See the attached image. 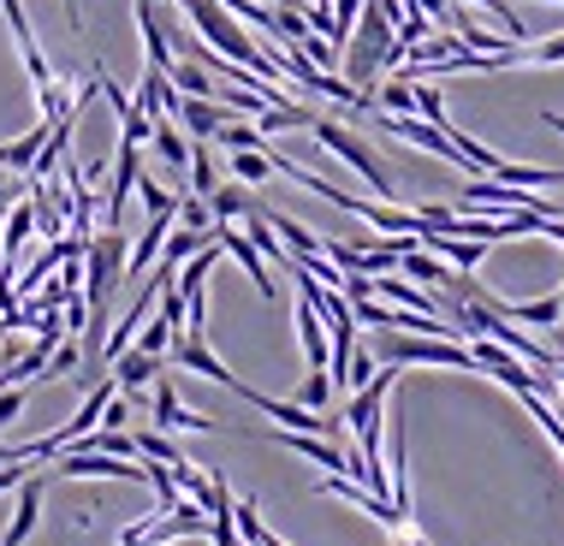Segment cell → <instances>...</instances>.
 <instances>
[{
	"label": "cell",
	"mask_w": 564,
	"mask_h": 546,
	"mask_svg": "<svg viewBox=\"0 0 564 546\" xmlns=\"http://www.w3.org/2000/svg\"><path fill=\"white\" fill-rule=\"evenodd\" d=\"M499 309H506L511 321H523V327H558L564 321V297H535V303H506L499 297Z\"/></svg>",
	"instance_id": "obj_15"
},
{
	"label": "cell",
	"mask_w": 564,
	"mask_h": 546,
	"mask_svg": "<svg viewBox=\"0 0 564 546\" xmlns=\"http://www.w3.org/2000/svg\"><path fill=\"white\" fill-rule=\"evenodd\" d=\"M149 422H155L161 434H178V428H191V434H220V422L215 416H203V410H185L178 404V392L173 386H155V398H149Z\"/></svg>",
	"instance_id": "obj_9"
},
{
	"label": "cell",
	"mask_w": 564,
	"mask_h": 546,
	"mask_svg": "<svg viewBox=\"0 0 564 546\" xmlns=\"http://www.w3.org/2000/svg\"><path fill=\"white\" fill-rule=\"evenodd\" d=\"M173 339H178V327H173V321H166V315L155 309V321H143V327H137V339H131V345H143V351L166 357V351H173Z\"/></svg>",
	"instance_id": "obj_22"
},
{
	"label": "cell",
	"mask_w": 564,
	"mask_h": 546,
	"mask_svg": "<svg viewBox=\"0 0 564 546\" xmlns=\"http://www.w3.org/2000/svg\"><path fill=\"white\" fill-rule=\"evenodd\" d=\"M232 178H238V185H268V178H273V155H268V149H232Z\"/></svg>",
	"instance_id": "obj_19"
},
{
	"label": "cell",
	"mask_w": 564,
	"mask_h": 546,
	"mask_svg": "<svg viewBox=\"0 0 564 546\" xmlns=\"http://www.w3.org/2000/svg\"><path fill=\"white\" fill-rule=\"evenodd\" d=\"M464 7H481V12H494V19L506 24V36H511V42H529V30H523V19H517V7H511V0H464Z\"/></svg>",
	"instance_id": "obj_29"
},
{
	"label": "cell",
	"mask_w": 564,
	"mask_h": 546,
	"mask_svg": "<svg viewBox=\"0 0 564 546\" xmlns=\"http://www.w3.org/2000/svg\"><path fill=\"white\" fill-rule=\"evenodd\" d=\"M42 488H48V476H30L19 481V505H12V523H7V540L0 546H24L30 535H36V523H42Z\"/></svg>",
	"instance_id": "obj_11"
},
{
	"label": "cell",
	"mask_w": 564,
	"mask_h": 546,
	"mask_svg": "<svg viewBox=\"0 0 564 546\" xmlns=\"http://www.w3.org/2000/svg\"><path fill=\"white\" fill-rule=\"evenodd\" d=\"M511 66H564V36H553V42H517Z\"/></svg>",
	"instance_id": "obj_21"
},
{
	"label": "cell",
	"mask_w": 564,
	"mask_h": 546,
	"mask_svg": "<svg viewBox=\"0 0 564 546\" xmlns=\"http://www.w3.org/2000/svg\"><path fill=\"white\" fill-rule=\"evenodd\" d=\"M173 119L196 136V143H215V131L232 119V108H226V101H215V96H178Z\"/></svg>",
	"instance_id": "obj_10"
},
{
	"label": "cell",
	"mask_w": 564,
	"mask_h": 546,
	"mask_svg": "<svg viewBox=\"0 0 564 546\" xmlns=\"http://www.w3.org/2000/svg\"><path fill=\"white\" fill-rule=\"evenodd\" d=\"M208 208H215V220H243L256 208V196L243 190V185H220L215 196H208Z\"/></svg>",
	"instance_id": "obj_20"
},
{
	"label": "cell",
	"mask_w": 564,
	"mask_h": 546,
	"mask_svg": "<svg viewBox=\"0 0 564 546\" xmlns=\"http://www.w3.org/2000/svg\"><path fill=\"white\" fill-rule=\"evenodd\" d=\"M310 131H315V143H322L327 155H339L345 166H357L362 185H369L380 203H392V178H387V166H380V155H375L369 143H362L357 131H345L339 119H327V113H315V119H310Z\"/></svg>",
	"instance_id": "obj_4"
},
{
	"label": "cell",
	"mask_w": 564,
	"mask_h": 546,
	"mask_svg": "<svg viewBox=\"0 0 564 546\" xmlns=\"http://www.w3.org/2000/svg\"><path fill=\"white\" fill-rule=\"evenodd\" d=\"M268 7H292V0H268Z\"/></svg>",
	"instance_id": "obj_32"
},
{
	"label": "cell",
	"mask_w": 564,
	"mask_h": 546,
	"mask_svg": "<svg viewBox=\"0 0 564 546\" xmlns=\"http://www.w3.org/2000/svg\"><path fill=\"white\" fill-rule=\"evenodd\" d=\"M327 398H333V374L327 369H310V374H303V386H297V404L327 410Z\"/></svg>",
	"instance_id": "obj_28"
},
{
	"label": "cell",
	"mask_w": 564,
	"mask_h": 546,
	"mask_svg": "<svg viewBox=\"0 0 564 546\" xmlns=\"http://www.w3.org/2000/svg\"><path fill=\"white\" fill-rule=\"evenodd\" d=\"M108 369H113L119 392H131V398H137V392H143V386H149V381H155V374L166 369V357L143 351V345H131V351H119V357L108 362Z\"/></svg>",
	"instance_id": "obj_12"
},
{
	"label": "cell",
	"mask_w": 564,
	"mask_h": 546,
	"mask_svg": "<svg viewBox=\"0 0 564 546\" xmlns=\"http://www.w3.org/2000/svg\"><path fill=\"white\" fill-rule=\"evenodd\" d=\"M375 108H387V113H416V84H410V78H392V84H380Z\"/></svg>",
	"instance_id": "obj_25"
},
{
	"label": "cell",
	"mask_w": 564,
	"mask_h": 546,
	"mask_svg": "<svg viewBox=\"0 0 564 546\" xmlns=\"http://www.w3.org/2000/svg\"><path fill=\"white\" fill-rule=\"evenodd\" d=\"M469 351H476V362H481V374H494V381H506L517 398L523 392H535V374L523 369V357L517 351H506L499 339H487V332H469Z\"/></svg>",
	"instance_id": "obj_7"
},
{
	"label": "cell",
	"mask_w": 564,
	"mask_h": 546,
	"mask_svg": "<svg viewBox=\"0 0 564 546\" xmlns=\"http://www.w3.org/2000/svg\"><path fill=\"white\" fill-rule=\"evenodd\" d=\"M166 78H173V89L178 96H215V78H208V66L203 59H173V66H166Z\"/></svg>",
	"instance_id": "obj_16"
},
{
	"label": "cell",
	"mask_w": 564,
	"mask_h": 546,
	"mask_svg": "<svg viewBox=\"0 0 564 546\" xmlns=\"http://www.w3.org/2000/svg\"><path fill=\"white\" fill-rule=\"evenodd\" d=\"M178 226H191V232H215V208L203 203V196H178Z\"/></svg>",
	"instance_id": "obj_27"
},
{
	"label": "cell",
	"mask_w": 564,
	"mask_h": 546,
	"mask_svg": "<svg viewBox=\"0 0 564 546\" xmlns=\"http://www.w3.org/2000/svg\"><path fill=\"white\" fill-rule=\"evenodd\" d=\"M137 458H155V463H178V458H185V451L173 446V434L149 428V434H137Z\"/></svg>",
	"instance_id": "obj_26"
},
{
	"label": "cell",
	"mask_w": 564,
	"mask_h": 546,
	"mask_svg": "<svg viewBox=\"0 0 564 546\" xmlns=\"http://www.w3.org/2000/svg\"><path fill=\"white\" fill-rule=\"evenodd\" d=\"M387 66H392V19L375 7V0H362L357 24H350L345 48H339V78L357 84V89H369Z\"/></svg>",
	"instance_id": "obj_1"
},
{
	"label": "cell",
	"mask_w": 564,
	"mask_h": 546,
	"mask_svg": "<svg viewBox=\"0 0 564 546\" xmlns=\"http://www.w3.org/2000/svg\"><path fill=\"white\" fill-rule=\"evenodd\" d=\"M558 297H564V292H558Z\"/></svg>",
	"instance_id": "obj_33"
},
{
	"label": "cell",
	"mask_w": 564,
	"mask_h": 546,
	"mask_svg": "<svg viewBox=\"0 0 564 546\" xmlns=\"http://www.w3.org/2000/svg\"><path fill=\"white\" fill-rule=\"evenodd\" d=\"M137 173H143L137 143H119V155H113V185H108V226H119V215H126V203H131V190H137Z\"/></svg>",
	"instance_id": "obj_13"
},
{
	"label": "cell",
	"mask_w": 564,
	"mask_h": 546,
	"mask_svg": "<svg viewBox=\"0 0 564 546\" xmlns=\"http://www.w3.org/2000/svg\"><path fill=\"white\" fill-rule=\"evenodd\" d=\"M48 463H54V476H59V481H137V488L149 481V469H143V463H119L113 451H84V446L54 451Z\"/></svg>",
	"instance_id": "obj_5"
},
{
	"label": "cell",
	"mask_w": 564,
	"mask_h": 546,
	"mask_svg": "<svg viewBox=\"0 0 564 546\" xmlns=\"http://www.w3.org/2000/svg\"><path fill=\"white\" fill-rule=\"evenodd\" d=\"M215 143H220V149H268V136H262V125H243V119H226V125L215 131Z\"/></svg>",
	"instance_id": "obj_24"
},
{
	"label": "cell",
	"mask_w": 564,
	"mask_h": 546,
	"mask_svg": "<svg viewBox=\"0 0 564 546\" xmlns=\"http://www.w3.org/2000/svg\"><path fill=\"white\" fill-rule=\"evenodd\" d=\"M375 362H399V369L404 362H452V369H476L481 374V362L464 339H429V332H399V327H380Z\"/></svg>",
	"instance_id": "obj_3"
},
{
	"label": "cell",
	"mask_w": 564,
	"mask_h": 546,
	"mask_svg": "<svg viewBox=\"0 0 564 546\" xmlns=\"http://www.w3.org/2000/svg\"><path fill=\"white\" fill-rule=\"evenodd\" d=\"M126 255H131V244L119 238V226L84 238V303H89V315L113 309V292H119V280H126Z\"/></svg>",
	"instance_id": "obj_2"
},
{
	"label": "cell",
	"mask_w": 564,
	"mask_h": 546,
	"mask_svg": "<svg viewBox=\"0 0 564 546\" xmlns=\"http://www.w3.org/2000/svg\"><path fill=\"white\" fill-rule=\"evenodd\" d=\"M155 155L166 161V166H191V143H185V125H173V119H155Z\"/></svg>",
	"instance_id": "obj_17"
},
{
	"label": "cell",
	"mask_w": 564,
	"mask_h": 546,
	"mask_svg": "<svg viewBox=\"0 0 564 546\" xmlns=\"http://www.w3.org/2000/svg\"><path fill=\"white\" fill-rule=\"evenodd\" d=\"M553 374H558V386H564V351H558V369H553Z\"/></svg>",
	"instance_id": "obj_31"
},
{
	"label": "cell",
	"mask_w": 564,
	"mask_h": 546,
	"mask_svg": "<svg viewBox=\"0 0 564 546\" xmlns=\"http://www.w3.org/2000/svg\"><path fill=\"white\" fill-rule=\"evenodd\" d=\"M399 273H404V280H416V285H429V292H440V285L452 280V267L440 262L434 250H422V244H410V250L399 255Z\"/></svg>",
	"instance_id": "obj_14"
},
{
	"label": "cell",
	"mask_w": 564,
	"mask_h": 546,
	"mask_svg": "<svg viewBox=\"0 0 564 546\" xmlns=\"http://www.w3.org/2000/svg\"><path fill=\"white\" fill-rule=\"evenodd\" d=\"M215 238H220V250L232 255V262H238V267L256 280V292H262V297H280V285H273V273H268V255L256 250L250 238H243V226H232V220H215Z\"/></svg>",
	"instance_id": "obj_8"
},
{
	"label": "cell",
	"mask_w": 564,
	"mask_h": 546,
	"mask_svg": "<svg viewBox=\"0 0 564 546\" xmlns=\"http://www.w3.org/2000/svg\"><path fill=\"white\" fill-rule=\"evenodd\" d=\"M410 7H416V12H429L434 24H452V12H457L452 0H410Z\"/></svg>",
	"instance_id": "obj_30"
},
{
	"label": "cell",
	"mask_w": 564,
	"mask_h": 546,
	"mask_svg": "<svg viewBox=\"0 0 564 546\" xmlns=\"http://www.w3.org/2000/svg\"><path fill=\"white\" fill-rule=\"evenodd\" d=\"M232 523H238V540H243V546H256V540L268 535L262 505H256V499H232Z\"/></svg>",
	"instance_id": "obj_23"
},
{
	"label": "cell",
	"mask_w": 564,
	"mask_h": 546,
	"mask_svg": "<svg viewBox=\"0 0 564 546\" xmlns=\"http://www.w3.org/2000/svg\"><path fill=\"white\" fill-rule=\"evenodd\" d=\"M173 362H178V369H196L203 381H215V386H226V392H238V398H250V386H243L238 374L226 369L215 351H208L203 332H178V339H173Z\"/></svg>",
	"instance_id": "obj_6"
},
{
	"label": "cell",
	"mask_w": 564,
	"mask_h": 546,
	"mask_svg": "<svg viewBox=\"0 0 564 546\" xmlns=\"http://www.w3.org/2000/svg\"><path fill=\"white\" fill-rule=\"evenodd\" d=\"M185 173H191V190L203 196V203L220 190V166H215V155H208V143H191V166H185Z\"/></svg>",
	"instance_id": "obj_18"
}]
</instances>
